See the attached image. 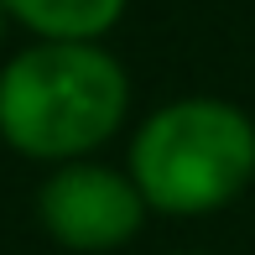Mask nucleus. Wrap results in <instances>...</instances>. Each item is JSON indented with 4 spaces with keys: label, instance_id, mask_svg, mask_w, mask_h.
<instances>
[{
    "label": "nucleus",
    "instance_id": "obj_1",
    "mask_svg": "<svg viewBox=\"0 0 255 255\" xmlns=\"http://www.w3.org/2000/svg\"><path fill=\"white\" fill-rule=\"evenodd\" d=\"M130 73L104 42H31L0 63V141L21 161L99 156L130 120Z\"/></svg>",
    "mask_w": 255,
    "mask_h": 255
},
{
    "label": "nucleus",
    "instance_id": "obj_2",
    "mask_svg": "<svg viewBox=\"0 0 255 255\" xmlns=\"http://www.w3.org/2000/svg\"><path fill=\"white\" fill-rule=\"evenodd\" d=\"M125 172L156 219H208L255 182V120L224 94H177L141 115Z\"/></svg>",
    "mask_w": 255,
    "mask_h": 255
},
{
    "label": "nucleus",
    "instance_id": "obj_3",
    "mask_svg": "<svg viewBox=\"0 0 255 255\" xmlns=\"http://www.w3.org/2000/svg\"><path fill=\"white\" fill-rule=\"evenodd\" d=\"M31 214H37V229L63 255H115L141 240L151 208L125 167L89 156L52 167L37 182Z\"/></svg>",
    "mask_w": 255,
    "mask_h": 255
},
{
    "label": "nucleus",
    "instance_id": "obj_4",
    "mask_svg": "<svg viewBox=\"0 0 255 255\" xmlns=\"http://www.w3.org/2000/svg\"><path fill=\"white\" fill-rule=\"evenodd\" d=\"M0 10L31 42H104L130 0H0Z\"/></svg>",
    "mask_w": 255,
    "mask_h": 255
},
{
    "label": "nucleus",
    "instance_id": "obj_5",
    "mask_svg": "<svg viewBox=\"0 0 255 255\" xmlns=\"http://www.w3.org/2000/svg\"><path fill=\"white\" fill-rule=\"evenodd\" d=\"M5 31H10V16L0 10V47H5Z\"/></svg>",
    "mask_w": 255,
    "mask_h": 255
},
{
    "label": "nucleus",
    "instance_id": "obj_6",
    "mask_svg": "<svg viewBox=\"0 0 255 255\" xmlns=\"http://www.w3.org/2000/svg\"><path fill=\"white\" fill-rule=\"evenodd\" d=\"M167 255H203V250H167Z\"/></svg>",
    "mask_w": 255,
    "mask_h": 255
}]
</instances>
